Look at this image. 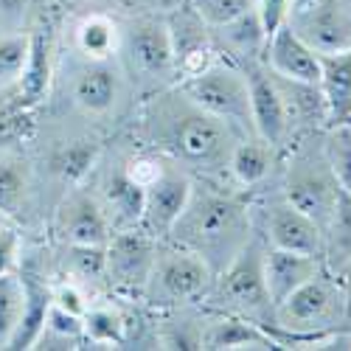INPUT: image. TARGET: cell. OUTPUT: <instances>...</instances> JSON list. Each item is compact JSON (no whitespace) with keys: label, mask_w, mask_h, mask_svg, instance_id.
<instances>
[{"label":"cell","mask_w":351,"mask_h":351,"mask_svg":"<svg viewBox=\"0 0 351 351\" xmlns=\"http://www.w3.org/2000/svg\"><path fill=\"white\" fill-rule=\"evenodd\" d=\"M99 199L110 217L112 230H127V228H141V214H143V189H138L121 169L101 180Z\"/></svg>","instance_id":"obj_23"},{"label":"cell","mask_w":351,"mask_h":351,"mask_svg":"<svg viewBox=\"0 0 351 351\" xmlns=\"http://www.w3.org/2000/svg\"><path fill=\"white\" fill-rule=\"evenodd\" d=\"M337 281H340V287H343V292H346V301H348V315H351V261L348 265L337 273Z\"/></svg>","instance_id":"obj_41"},{"label":"cell","mask_w":351,"mask_h":351,"mask_svg":"<svg viewBox=\"0 0 351 351\" xmlns=\"http://www.w3.org/2000/svg\"><path fill=\"white\" fill-rule=\"evenodd\" d=\"M320 146H324V155L335 169L340 186L351 191V121L329 124L320 138Z\"/></svg>","instance_id":"obj_31"},{"label":"cell","mask_w":351,"mask_h":351,"mask_svg":"<svg viewBox=\"0 0 351 351\" xmlns=\"http://www.w3.org/2000/svg\"><path fill=\"white\" fill-rule=\"evenodd\" d=\"M138 121L149 149L208 180L228 171V158L242 138L228 121L191 101L178 84L146 99Z\"/></svg>","instance_id":"obj_1"},{"label":"cell","mask_w":351,"mask_h":351,"mask_svg":"<svg viewBox=\"0 0 351 351\" xmlns=\"http://www.w3.org/2000/svg\"><path fill=\"white\" fill-rule=\"evenodd\" d=\"M9 225H14V222H12V217L0 211V230H3V228H9Z\"/></svg>","instance_id":"obj_43"},{"label":"cell","mask_w":351,"mask_h":351,"mask_svg":"<svg viewBox=\"0 0 351 351\" xmlns=\"http://www.w3.org/2000/svg\"><path fill=\"white\" fill-rule=\"evenodd\" d=\"M194 189V174L180 163H169L160 178L143 191V214L141 228L152 233L155 239H169V230L174 228L178 217L183 214L186 202Z\"/></svg>","instance_id":"obj_10"},{"label":"cell","mask_w":351,"mask_h":351,"mask_svg":"<svg viewBox=\"0 0 351 351\" xmlns=\"http://www.w3.org/2000/svg\"><path fill=\"white\" fill-rule=\"evenodd\" d=\"M53 230L62 245H90V247H104L115 233L101 199L93 191H82V189H73L60 202L53 217Z\"/></svg>","instance_id":"obj_12"},{"label":"cell","mask_w":351,"mask_h":351,"mask_svg":"<svg viewBox=\"0 0 351 351\" xmlns=\"http://www.w3.org/2000/svg\"><path fill=\"white\" fill-rule=\"evenodd\" d=\"M199 348H214V351H267V348H278L273 343V337L267 335L265 326L253 324L247 317L239 315H225L217 312V317L208 326H202V343Z\"/></svg>","instance_id":"obj_19"},{"label":"cell","mask_w":351,"mask_h":351,"mask_svg":"<svg viewBox=\"0 0 351 351\" xmlns=\"http://www.w3.org/2000/svg\"><path fill=\"white\" fill-rule=\"evenodd\" d=\"M28 53H32V37L25 32L0 34V90L23 79Z\"/></svg>","instance_id":"obj_32"},{"label":"cell","mask_w":351,"mask_h":351,"mask_svg":"<svg viewBox=\"0 0 351 351\" xmlns=\"http://www.w3.org/2000/svg\"><path fill=\"white\" fill-rule=\"evenodd\" d=\"M189 6L208 28H217L256 9V0H189Z\"/></svg>","instance_id":"obj_34"},{"label":"cell","mask_w":351,"mask_h":351,"mask_svg":"<svg viewBox=\"0 0 351 351\" xmlns=\"http://www.w3.org/2000/svg\"><path fill=\"white\" fill-rule=\"evenodd\" d=\"M351 261V194L343 191L332 219L324 228V267L340 273Z\"/></svg>","instance_id":"obj_25"},{"label":"cell","mask_w":351,"mask_h":351,"mask_svg":"<svg viewBox=\"0 0 351 351\" xmlns=\"http://www.w3.org/2000/svg\"><path fill=\"white\" fill-rule=\"evenodd\" d=\"M160 239H155L152 233H146L143 228H127L115 230L107 242V273L104 281L124 292V295H138L149 281V273L155 267Z\"/></svg>","instance_id":"obj_8"},{"label":"cell","mask_w":351,"mask_h":351,"mask_svg":"<svg viewBox=\"0 0 351 351\" xmlns=\"http://www.w3.org/2000/svg\"><path fill=\"white\" fill-rule=\"evenodd\" d=\"M73 51L87 62L119 60L121 51V25L110 14H84L73 25Z\"/></svg>","instance_id":"obj_22"},{"label":"cell","mask_w":351,"mask_h":351,"mask_svg":"<svg viewBox=\"0 0 351 351\" xmlns=\"http://www.w3.org/2000/svg\"><path fill=\"white\" fill-rule=\"evenodd\" d=\"M124 56V73L141 87V90H166L178 84V71H174V51L166 20L141 17L121 28V51Z\"/></svg>","instance_id":"obj_6"},{"label":"cell","mask_w":351,"mask_h":351,"mask_svg":"<svg viewBox=\"0 0 351 351\" xmlns=\"http://www.w3.org/2000/svg\"><path fill=\"white\" fill-rule=\"evenodd\" d=\"M317 56H320L317 87L326 101L329 124L351 121V48L335 53H317Z\"/></svg>","instance_id":"obj_21"},{"label":"cell","mask_w":351,"mask_h":351,"mask_svg":"<svg viewBox=\"0 0 351 351\" xmlns=\"http://www.w3.org/2000/svg\"><path fill=\"white\" fill-rule=\"evenodd\" d=\"M82 320H84V343H93L99 348H107V346L121 348L127 343L130 324H127V317L121 315L119 306L93 301L90 306H87Z\"/></svg>","instance_id":"obj_26"},{"label":"cell","mask_w":351,"mask_h":351,"mask_svg":"<svg viewBox=\"0 0 351 351\" xmlns=\"http://www.w3.org/2000/svg\"><path fill=\"white\" fill-rule=\"evenodd\" d=\"M32 0H0V34L23 32Z\"/></svg>","instance_id":"obj_40"},{"label":"cell","mask_w":351,"mask_h":351,"mask_svg":"<svg viewBox=\"0 0 351 351\" xmlns=\"http://www.w3.org/2000/svg\"><path fill=\"white\" fill-rule=\"evenodd\" d=\"M348 194H351V191H348Z\"/></svg>","instance_id":"obj_45"},{"label":"cell","mask_w":351,"mask_h":351,"mask_svg":"<svg viewBox=\"0 0 351 351\" xmlns=\"http://www.w3.org/2000/svg\"><path fill=\"white\" fill-rule=\"evenodd\" d=\"M317 0H292V12H289V17L292 14H298V12H304V9H309V6H315Z\"/></svg>","instance_id":"obj_42"},{"label":"cell","mask_w":351,"mask_h":351,"mask_svg":"<svg viewBox=\"0 0 351 351\" xmlns=\"http://www.w3.org/2000/svg\"><path fill=\"white\" fill-rule=\"evenodd\" d=\"M324 270V258L309 256V253H295L284 247H265V281L273 306L281 304L289 292H295L301 284L315 278Z\"/></svg>","instance_id":"obj_17"},{"label":"cell","mask_w":351,"mask_h":351,"mask_svg":"<svg viewBox=\"0 0 351 351\" xmlns=\"http://www.w3.org/2000/svg\"><path fill=\"white\" fill-rule=\"evenodd\" d=\"M25 304V284L20 270L0 276V348H9L12 337L17 335L20 317Z\"/></svg>","instance_id":"obj_29"},{"label":"cell","mask_w":351,"mask_h":351,"mask_svg":"<svg viewBox=\"0 0 351 351\" xmlns=\"http://www.w3.org/2000/svg\"><path fill=\"white\" fill-rule=\"evenodd\" d=\"M348 6H351V0H348Z\"/></svg>","instance_id":"obj_44"},{"label":"cell","mask_w":351,"mask_h":351,"mask_svg":"<svg viewBox=\"0 0 351 351\" xmlns=\"http://www.w3.org/2000/svg\"><path fill=\"white\" fill-rule=\"evenodd\" d=\"M96 160V146H84V143H76L71 149H65L60 158H56V169H60L68 180H82L87 171H90Z\"/></svg>","instance_id":"obj_37"},{"label":"cell","mask_w":351,"mask_h":351,"mask_svg":"<svg viewBox=\"0 0 351 351\" xmlns=\"http://www.w3.org/2000/svg\"><path fill=\"white\" fill-rule=\"evenodd\" d=\"M261 239L270 247H284V250H295V253H309L324 258V230L320 225L298 211L292 202L278 194L270 197L261 208Z\"/></svg>","instance_id":"obj_9"},{"label":"cell","mask_w":351,"mask_h":351,"mask_svg":"<svg viewBox=\"0 0 351 351\" xmlns=\"http://www.w3.org/2000/svg\"><path fill=\"white\" fill-rule=\"evenodd\" d=\"M20 276L25 284V304H23V317H20L17 335L12 337L9 348H34L40 340V332L45 326L48 306H51V284H43L28 273H20Z\"/></svg>","instance_id":"obj_24"},{"label":"cell","mask_w":351,"mask_h":351,"mask_svg":"<svg viewBox=\"0 0 351 351\" xmlns=\"http://www.w3.org/2000/svg\"><path fill=\"white\" fill-rule=\"evenodd\" d=\"M124 68L119 60L87 62L73 71L71 99L87 115H110L124 96Z\"/></svg>","instance_id":"obj_15"},{"label":"cell","mask_w":351,"mask_h":351,"mask_svg":"<svg viewBox=\"0 0 351 351\" xmlns=\"http://www.w3.org/2000/svg\"><path fill=\"white\" fill-rule=\"evenodd\" d=\"M23 265V242L14 225L0 230V276L17 273Z\"/></svg>","instance_id":"obj_38"},{"label":"cell","mask_w":351,"mask_h":351,"mask_svg":"<svg viewBox=\"0 0 351 351\" xmlns=\"http://www.w3.org/2000/svg\"><path fill=\"white\" fill-rule=\"evenodd\" d=\"M214 278H217L214 270L197 253L169 239L163 245L160 239L155 267L149 273V281H146L141 298L158 309H174L191 301H206Z\"/></svg>","instance_id":"obj_5"},{"label":"cell","mask_w":351,"mask_h":351,"mask_svg":"<svg viewBox=\"0 0 351 351\" xmlns=\"http://www.w3.org/2000/svg\"><path fill=\"white\" fill-rule=\"evenodd\" d=\"M51 301H53L56 306L73 312V315H82V317H84L87 306L93 304L90 298H87L84 284H79V281H73V278H68V276H65L62 281L51 284Z\"/></svg>","instance_id":"obj_36"},{"label":"cell","mask_w":351,"mask_h":351,"mask_svg":"<svg viewBox=\"0 0 351 351\" xmlns=\"http://www.w3.org/2000/svg\"><path fill=\"white\" fill-rule=\"evenodd\" d=\"M267 71L284 76V79H295V82H309L317 84L320 79V56L317 51L301 40V34L289 25H278L276 32L265 43V56H261Z\"/></svg>","instance_id":"obj_16"},{"label":"cell","mask_w":351,"mask_h":351,"mask_svg":"<svg viewBox=\"0 0 351 351\" xmlns=\"http://www.w3.org/2000/svg\"><path fill=\"white\" fill-rule=\"evenodd\" d=\"M211 37H214L217 51L228 53V60L237 65L261 62V56H265L267 34H265V25H261V17L256 9L245 12L242 17L230 20L225 25L211 28Z\"/></svg>","instance_id":"obj_18"},{"label":"cell","mask_w":351,"mask_h":351,"mask_svg":"<svg viewBox=\"0 0 351 351\" xmlns=\"http://www.w3.org/2000/svg\"><path fill=\"white\" fill-rule=\"evenodd\" d=\"M84 346V320L51 301L45 326L34 348H82Z\"/></svg>","instance_id":"obj_27"},{"label":"cell","mask_w":351,"mask_h":351,"mask_svg":"<svg viewBox=\"0 0 351 351\" xmlns=\"http://www.w3.org/2000/svg\"><path fill=\"white\" fill-rule=\"evenodd\" d=\"M28 194V166L20 155L0 152V211L12 219L25 208Z\"/></svg>","instance_id":"obj_28"},{"label":"cell","mask_w":351,"mask_h":351,"mask_svg":"<svg viewBox=\"0 0 351 351\" xmlns=\"http://www.w3.org/2000/svg\"><path fill=\"white\" fill-rule=\"evenodd\" d=\"M265 247L267 245H261V237L253 233V239L239 250V256L222 273H217L206 295L214 312L239 315L258 326L273 320V301L265 281Z\"/></svg>","instance_id":"obj_3"},{"label":"cell","mask_w":351,"mask_h":351,"mask_svg":"<svg viewBox=\"0 0 351 351\" xmlns=\"http://www.w3.org/2000/svg\"><path fill=\"white\" fill-rule=\"evenodd\" d=\"M104 247L65 245V276L79 281V284L104 281V273H107V250Z\"/></svg>","instance_id":"obj_30"},{"label":"cell","mask_w":351,"mask_h":351,"mask_svg":"<svg viewBox=\"0 0 351 351\" xmlns=\"http://www.w3.org/2000/svg\"><path fill=\"white\" fill-rule=\"evenodd\" d=\"M20 84L32 101H37L48 87V51L40 43V37H32V53H28V65L23 71Z\"/></svg>","instance_id":"obj_35"},{"label":"cell","mask_w":351,"mask_h":351,"mask_svg":"<svg viewBox=\"0 0 351 351\" xmlns=\"http://www.w3.org/2000/svg\"><path fill=\"white\" fill-rule=\"evenodd\" d=\"M256 12L261 17V25H265V34L270 37L278 25L289 20L292 0H256Z\"/></svg>","instance_id":"obj_39"},{"label":"cell","mask_w":351,"mask_h":351,"mask_svg":"<svg viewBox=\"0 0 351 351\" xmlns=\"http://www.w3.org/2000/svg\"><path fill=\"white\" fill-rule=\"evenodd\" d=\"M343 191L346 189L340 186L335 169L329 166V160L324 155V146L309 143V141H298L295 149H292L287 158V166H284L281 194L298 211L312 217L320 225V230H324L326 222L332 219L335 208H337Z\"/></svg>","instance_id":"obj_4"},{"label":"cell","mask_w":351,"mask_h":351,"mask_svg":"<svg viewBox=\"0 0 351 351\" xmlns=\"http://www.w3.org/2000/svg\"><path fill=\"white\" fill-rule=\"evenodd\" d=\"M289 25L317 53L351 48V6L348 0H317L315 6L289 17Z\"/></svg>","instance_id":"obj_14"},{"label":"cell","mask_w":351,"mask_h":351,"mask_svg":"<svg viewBox=\"0 0 351 351\" xmlns=\"http://www.w3.org/2000/svg\"><path fill=\"white\" fill-rule=\"evenodd\" d=\"M171 163V158H166L163 152H158V149H141V152H135V155H130L124 163H121V171L127 174V178L138 186V189H149L160 174L166 171V166Z\"/></svg>","instance_id":"obj_33"},{"label":"cell","mask_w":351,"mask_h":351,"mask_svg":"<svg viewBox=\"0 0 351 351\" xmlns=\"http://www.w3.org/2000/svg\"><path fill=\"white\" fill-rule=\"evenodd\" d=\"M278 155H281V149H276V146L261 135H256V132L242 135L228 158L230 180L242 189H253L258 183H265L278 163Z\"/></svg>","instance_id":"obj_20"},{"label":"cell","mask_w":351,"mask_h":351,"mask_svg":"<svg viewBox=\"0 0 351 351\" xmlns=\"http://www.w3.org/2000/svg\"><path fill=\"white\" fill-rule=\"evenodd\" d=\"M166 28H169V37H171L178 84L186 82V79L199 76L202 71H208L219 60V51L214 45L211 28L197 17V12L191 6L171 12L166 17Z\"/></svg>","instance_id":"obj_11"},{"label":"cell","mask_w":351,"mask_h":351,"mask_svg":"<svg viewBox=\"0 0 351 351\" xmlns=\"http://www.w3.org/2000/svg\"><path fill=\"white\" fill-rule=\"evenodd\" d=\"M242 68H245L247 84H250L253 132L270 141L276 149H287L292 143V130H289V115H287L284 96H281L276 76L265 68V62H245Z\"/></svg>","instance_id":"obj_13"},{"label":"cell","mask_w":351,"mask_h":351,"mask_svg":"<svg viewBox=\"0 0 351 351\" xmlns=\"http://www.w3.org/2000/svg\"><path fill=\"white\" fill-rule=\"evenodd\" d=\"M250 239L253 211L247 199L211 183H194L183 214L169 230V242L197 253L214 276L222 273Z\"/></svg>","instance_id":"obj_2"},{"label":"cell","mask_w":351,"mask_h":351,"mask_svg":"<svg viewBox=\"0 0 351 351\" xmlns=\"http://www.w3.org/2000/svg\"><path fill=\"white\" fill-rule=\"evenodd\" d=\"M178 87L202 110H208L217 119L228 121L239 135L253 132L250 84H247V73L242 65L230 62V60H217L208 71H202L194 79L180 82Z\"/></svg>","instance_id":"obj_7"}]
</instances>
